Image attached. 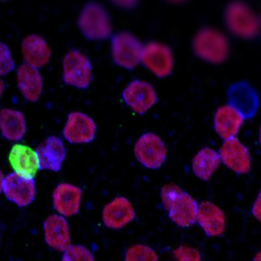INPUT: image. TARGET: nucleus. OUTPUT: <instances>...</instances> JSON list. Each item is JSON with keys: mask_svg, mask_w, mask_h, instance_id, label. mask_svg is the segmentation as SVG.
Listing matches in <instances>:
<instances>
[{"mask_svg": "<svg viewBox=\"0 0 261 261\" xmlns=\"http://www.w3.org/2000/svg\"><path fill=\"white\" fill-rule=\"evenodd\" d=\"M193 46L199 58L213 64L225 61L229 52L228 38L222 32L213 28L199 31L195 36Z\"/></svg>", "mask_w": 261, "mask_h": 261, "instance_id": "f257e3e1", "label": "nucleus"}, {"mask_svg": "<svg viewBox=\"0 0 261 261\" xmlns=\"http://www.w3.org/2000/svg\"><path fill=\"white\" fill-rule=\"evenodd\" d=\"M225 23L233 35L242 38H254L260 30V18L249 6L242 2H234L228 6Z\"/></svg>", "mask_w": 261, "mask_h": 261, "instance_id": "f03ea898", "label": "nucleus"}, {"mask_svg": "<svg viewBox=\"0 0 261 261\" xmlns=\"http://www.w3.org/2000/svg\"><path fill=\"white\" fill-rule=\"evenodd\" d=\"M78 24L84 35L92 40L107 39L113 30L108 12L96 3H89L83 9Z\"/></svg>", "mask_w": 261, "mask_h": 261, "instance_id": "7ed1b4c3", "label": "nucleus"}, {"mask_svg": "<svg viewBox=\"0 0 261 261\" xmlns=\"http://www.w3.org/2000/svg\"><path fill=\"white\" fill-rule=\"evenodd\" d=\"M143 47L141 41L128 32L117 34L112 40V55L117 65L132 70L141 62Z\"/></svg>", "mask_w": 261, "mask_h": 261, "instance_id": "20e7f679", "label": "nucleus"}, {"mask_svg": "<svg viewBox=\"0 0 261 261\" xmlns=\"http://www.w3.org/2000/svg\"><path fill=\"white\" fill-rule=\"evenodd\" d=\"M63 78L68 85L86 89L92 81V65L90 60L78 50L67 54L63 61Z\"/></svg>", "mask_w": 261, "mask_h": 261, "instance_id": "39448f33", "label": "nucleus"}, {"mask_svg": "<svg viewBox=\"0 0 261 261\" xmlns=\"http://www.w3.org/2000/svg\"><path fill=\"white\" fill-rule=\"evenodd\" d=\"M137 160L148 169H158L165 162L167 149L163 140L153 133L140 137L135 145Z\"/></svg>", "mask_w": 261, "mask_h": 261, "instance_id": "423d86ee", "label": "nucleus"}, {"mask_svg": "<svg viewBox=\"0 0 261 261\" xmlns=\"http://www.w3.org/2000/svg\"><path fill=\"white\" fill-rule=\"evenodd\" d=\"M141 63L155 76L164 78L171 73L174 61L168 46L153 41L143 47Z\"/></svg>", "mask_w": 261, "mask_h": 261, "instance_id": "0eeeda50", "label": "nucleus"}, {"mask_svg": "<svg viewBox=\"0 0 261 261\" xmlns=\"http://www.w3.org/2000/svg\"><path fill=\"white\" fill-rule=\"evenodd\" d=\"M9 162L14 173L27 179H34L40 169L36 150L23 144L12 146L9 154Z\"/></svg>", "mask_w": 261, "mask_h": 261, "instance_id": "6e6552de", "label": "nucleus"}, {"mask_svg": "<svg viewBox=\"0 0 261 261\" xmlns=\"http://www.w3.org/2000/svg\"><path fill=\"white\" fill-rule=\"evenodd\" d=\"M124 101L138 114L147 113L158 101L156 91L153 86L146 81H135L124 90Z\"/></svg>", "mask_w": 261, "mask_h": 261, "instance_id": "1a4fd4ad", "label": "nucleus"}, {"mask_svg": "<svg viewBox=\"0 0 261 261\" xmlns=\"http://www.w3.org/2000/svg\"><path fill=\"white\" fill-rule=\"evenodd\" d=\"M96 125L90 116L80 112H73L67 117L63 130L67 141L72 144H87L96 136Z\"/></svg>", "mask_w": 261, "mask_h": 261, "instance_id": "9d476101", "label": "nucleus"}, {"mask_svg": "<svg viewBox=\"0 0 261 261\" xmlns=\"http://www.w3.org/2000/svg\"><path fill=\"white\" fill-rule=\"evenodd\" d=\"M135 208L127 198L119 196L109 202L102 210V219L107 228L122 229L135 219Z\"/></svg>", "mask_w": 261, "mask_h": 261, "instance_id": "9b49d317", "label": "nucleus"}, {"mask_svg": "<svg viewBox=\"0 0 261 261\" xmlns=\"http://www.w3.org/2000/svg\"><path fill=\"white\" fill-rule=\"evenodd\" d=\"M3 193L9 200L18 206H27L33 202L36 194L35 180L10 173L5 177Z\"/></svg>", "mask_w": 261, "mask_h": 261, "instance_id": "f8f14e48", "label": "nucleus"}, {"mask_svg": "<svg viewBox=\"0 0 261 261\" xmlns=\"http://www.w3.org/2000/svg\"><path fill=\"white\" fill-rule=\"evenodd\" d=\"M197 202L186 192L182 191L167 208L170 220L179 228H187L197 222Z\"/></svg>", "mask_w": 261, "mask_h": 261, "instance_id": "ddd939ff", "label": "nucleus"}, {"mask_svg": "<svg viewBox=\"0 0 261 261\" xmlns=\"http://www.w3.org/2000/svg\"><path fill=\"white\" fill-rule=\"evenodd\" d=\"M197 222L210 238L220 237L226 229L225 213L216 204L208 201L199 204Z\"/></svg>", "mask_w": 261, "mask_h": 261, "instance_id": "4468645a", "label": "nucleus"}, {"mask_svg": "<svg viewBox=\"0 0 261 261\" xmlns=\"http://www.w3.org/2000/svg\"><path fill=\"white\" fill-rule=\"evenodd\" d=\"M82 190L69 184H61L53 193V205L57 213L64 217L77 214L82 202Z\"/></svg>", "mask_w": 261, "mask_h": 261, "instance_id": "2eb2a0df", "label": "nucleus"}, {"mask_svg": "<svg viewBox=\"0 0 261 261\" xmlns=\"http://www.w3.org/2000/svg\"><path fill=\"white\" fill-rule=\"evenodd\" d=\"M44 238L48 246L64 252L71 245L70 226L64 216L51 215L44 223Z\"/></svg>", "mask_w": 261, "mask_h": 261, "instance_id": "dca6fc26", "label": "nucleus"}, {"mask_svg": "<svg viewBox=\"0 0 261 261\" xmlns=\"http://www.w3.org/2000/svg\"><path fill=\"white\" fill-rule=\"evenodd\" d=\"M221 161L237 173H247L251 169L249 151L237 138L226 140L220 150Z\"/></svg>", "mask_w": 261, "mask_h": 261, "instance_id": "f3484780", "label": "nucleus"}, {"mask_svg": "<svg viewBox=\"0 0 261 261\" xmlns=\"http://www.w3.org/2000/svg\"><path fill=\"white\" fill-rule=\"evenodd\" d=\"M39 159L40 169L59 171L66 156L64 143L56 136L48 137L36 150Z\"/></svg>", "mask_w": 261, "mask_h": 261, "instance_id": "a211bd4d", "label": "nucleus"}, {"mask_svg": "<svg viewBox=\"0 0 261 261\" xmlns=\"http://www.w3.org/2000/svg\"><path fill=\"white\" fill-rule=\"evenodd\" d=\"M18 89L26 100L35 102L43 91V79L38 68L27 64H22L17 70Z\"/></svg>", "mask_w": 261, "mask_h": 261, "instance_id": "6ab92c4d", "label": "nucleus"}, {"mask_svg": "<svg viewBox=\"0 0 261 261\" xmlns=\"http://www.w3.org/2000/svg\"><path fill=\"white\" fill-rule=\"evenodd\" d=\"M21 52L26 64L38 69L48 64L51 56L45 40L36 35H29L23 40Z\"/></svg>", "mask_w": 261, "mask_h": 261, "instance_id": "aec40b11", "label": "nucleus"}, {"mask_svg": "<svg viewBox=\"0 0 261 261\" xmlns=\"http://www.w3.org/2000/svg\"><path fill=\"white\" fill-rule=\"evenodd\" d=\"M245 116L232 106H224L216 112L214 124L217 133L225 140L234 138L243 125Z\"/></svg>", "mask_w": 261, "mask_h": 261, "instance_id": "412c9836", "label": "nucleus"}, {"mask_svg": "<svg viewBox=\"0 0 261 261\" xmlns=\"http://www.w3.org/2000/svg\"><path fill=\"white\" fill-rule=\"evenodd\" d=\"M26 122L21 112L10 109L0 110V130L9 141H18L25 135Z\"/></svg>", "mask_w": 261, "mask_h": 261, "instance_id": "4be33fe9", "label": "nucleus"}, {"mask_svg": "<svg viewBox=\"0 0 261 261\" xmlns=\"http://www.w3.org/2000/svg\"><path fill=\"white\" fill-rule=\"evenodd\" d=\"M229 97L231 106L239 110L244 116H252L257 110V96L251 87L245 84L234 86L230 90Z\"/></svg>", "mask_w": 261, "mask_h": 261, "instance_id": "5701e85b", "label": "nucleus"}, {"mask_svg": "<svg viewBox=\"0 0 261 261\" xmlns=\"http://www.w3.org/2000/svg\"><path fill=\"white\" fill-rule=\"evenodd\" d=\"M220 163V155L213 149L205 147L199 150L193 158V170L201 179L208 180Z\"/></svg>", "mask_w": 261, "mask_h": 261, "instance_id": "b1692460", "label": "nucleus"}, {"mask_svg": "<svg viewBox=\"0 0 261 261\" xmlns=\"http://www.w3.org/2000/svg\"><path fill=\"white\" fill-rule=\"evenodd\" d=\"M124 261H159V255L153 248L145 244H135L127 248Z\"/></svg>", "mask_w": 261, "mask_h": 261, "instance_id": "393cba45", "label": "nucleus"}, {"mask_svg": "<svg viewBox=\"0 0 261 261\" xmlns=\"http://www.w3.org/2000/svg\"><path fill=\"white\" fill-rule=\"evenodd\" d=\"M61 261H96L94 254L87 247L71 245L64 251Z\"/></svg>", "mask_w": 261, "mask_h": 261, "instance_id": "a878e982", "label": "nucleus"}, {"mask_svg": "<svg viewBox=\"0 0 261 261\" xmlns=\"http://www.w3.org/2000/svg\"><path fill=\"white\" fill-rule=\"evenodd\" d=\"M176 261H202L200 252L193 247L181 245L173 252Z\"/></svg>", "mask_w": 261, "mask_h": 261, "instance_id": "bb28decb", "label": "nucleus"}, {"mask_svg": "<svg viewBox=\"0 0 261 261\" xmlns=\"http://www.w3.org/2000/svg\"><path fill=\"white\" fill-rule=\"evenodd\" d=\"M15 67L13 58L9 47L0 42V76H5Z\"/></svg>", "mask_w": 261, "mask_h": 261, "instance_id": "cd10ccee", "label": "nucleus"}, {"mask_svg": "<svg viewBox=\"0 0 261 261\" xmlns=\"http://www.w3.org/2000/svg\"><path fill=\"white\" fill-rule=\"evenodd\" d=\"M182 190L175 184H167L161 189V201L166 210L173 200L182 193Z\"/></svg>", "mask_w": 261, "mask_h": 261, "instance_id": "c85d7f7f", "label": "nucleus"}, {"mask_svg": "<svg viewBox=\"0 0 261 261\" xmlns=\"http://www.w3.org/2000/svg\"><path fill=\"white\" fill-rule=\"evenodd\" d=\"M253 216L261 223V192L257 196L252 208Z\"/></svg>", "mask_w": 261, "mask_h": 261, "instance_id": "c756f323", "label": "nucleus"}, {"mask_svg": "<svg viewBox=\"0 0 261 261\" xmlns=\"http://www.w3.org/2000/svg\"><path fill=\"white\" fill-rule=\"evenodd\" d=\"M114 4L124 9H130L138 3V0H111Z\"/></svg>", "mask_w": 261, "mask_h": 261, "instance_id": "7c9ffc66", "label": "nucleus"}, {"mask_svg": "<svg viewBox=\"0 0 261 261\" xmlns=\"http://www.w3.org/2000/svg\"><path fill=\"white\" fill-rule=\"evenodd\" d=\"M5 176L3 172L0 170V193L3 191V184H4Z\"/></svg>", "mask_w": 261, "mask_h": 261, "instance_id": "2f4dec72", "label": "nucleus"}, {"mask_svg": "<svg viewBox=\"0 0 261 261\" xmlns=\"http://www.w3.org/2000/svg\"><path fill=\"white\" fill-rule=\"evenodd\" d=\"M5 90V84L3 80L0 78V99H1L2 96H3V92Z\"/></svg>", "mask_w": 261, "mask_h": 261, "instance_id": "473e14b6", "label": "nucleus"}, {"mask_svg": "<svg viewBox=\"0 0 261 261\" xmlns=\"http://www.w3.org/2000/svg\"><path fill=\"white\" fill-rule=\"evenodd\" d=\"M253 261H261V251L256 254Z\"/></svg>", "mask_w": 261, "mask_h": 261, "instance_id": "72a5a7b5", "label": "nucleus"}, {"mask_svg": "<svg viewBox=\"0 0 261 261\" xmlns=\"http://www.w3.org/2000/svg\"><path fill=\"white\" fill-rule=\"evenodd\" d=\"M169 1L172 2L174 3H182V2L186 1V0H169Z\"/></svg>", "mask_w": 261, "mask_h": 261, "instance_id": "f704fd0d", "label": "nucleus"}, {"mask_svg": "<svg viewBox=\"0 0 261 261\" xmlns=\"http://www.w3.org/2000/svg\"><path fill=\"white\" fill-rule=\"evenodd\" d=\"M260 143H261V128H260Z\"/></svg>", "mask_w": 261, "mask_h": 261, "instance_id": "c9c22d12", "label": "nucleus"}, {"mask_svg": "<svg viewBox=\"0 0 261 261\" xmlns=\"http://www.w3.org/2000/svg\"><path fill=\"white\" fill-rule=\"evenodd\" d=\"M2 1H6V0H2Z\"/></svg>", "mask_w": 261, "mask_h": 261, "instance_id": "e433bc0d", "label": "nucleus"}]
</instances>
